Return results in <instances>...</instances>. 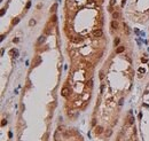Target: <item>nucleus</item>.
Returning <instances> with one entry per match:
<instances>
[{"label":"nucleus","instance_id":"nucleus-1","mask_svg":"<svg viewBox=\"0 0 149 141\" xmlns=\"http://www.w3.org/2000/svg\"><path fill=\"white\" fill-rule=\"evenodd\" d=\"M94 131H95L96 134H101L103 132V127L102 126H95V130Z\"/></svg>","mask_w":149,"mask_h":141},{"label":"nucleus","instance_id":"nucleus-2","mask_svg":"<svg viewBox=\"0 0 149 141\" xmlns=\"http://www.w3.org/2000/svg\"><path fill=\"white\" fill-rule=\"evenodd\" d=\"M5 124H7V122H6V121H5V119H3V121H2V126H3V125H5Z\"/></svg>","mask_w":149,"mask_h":141}]
</instances>
